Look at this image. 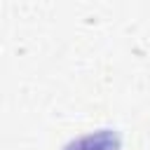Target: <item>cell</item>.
<instances>
[{
    "label": "cell",
    "instance_id": "1",
    "mask_svg": "<svg viewBox=\"0 0 150 150\" xmlns=\"http://www.w3.org/2000/svg\"><path fill=\"white\" fill-rule=\"evenodd\" d=\"M63 150H122V136L117 129H98L84 136H77L63 145Z\"/></svg>",
    "mask_w": 150,
    "mask_h": 150
}]
</instances>
